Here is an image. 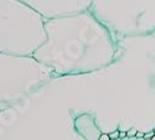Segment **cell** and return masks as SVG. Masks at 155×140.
Returning <instances> with one entry per match:
<instances>
[{
	"label": "cell",
	"mask_w": 155,
	"mask_h": 140,
	"mask_svg": "<svg viewBox=\"0 0 155 140\" xmlns=\"http://www.w3.org/2000/svg\"><path fill=\"white\" fill-rule=\"evenodd\" d=\"M125 135H127V133H125V132H120L119 138H120V139H124V138H125Z\"/></svg>",
	"instance_id": "12"
},
{
	"label": "cell",
	"mask_w": 155,
	"mask_h": 140,
	"mask_svg": "<svg viewBox=\"0 0 155 140\" xmlns=\"http://www.w3.org/2000/svg\"><path fill=\"white\" fill-rule=\"evenodd\" d=\"M3 107L0 140H84L74 129L71 110H52V103H42V96L31 93Z\"/></svg>",
	"instance_id": "2"
},
{
	"label": "cell",
	"mask_w": 155,
	"mask_h": 140,
	"mask_svg": "<svg viewBox=\"0 0 155 140\" xmlns=\"http://www.w3.org/2000/svg\"><path fill=\"white\" fill-rule=\"evenodd\" d=\"M119 134H120V130H113V132L109 133V138L115 140V139H118V138H119Z\"/></svg>",
	"instance_id": "9"
},
{
	"label": "cell",
	"mask_w": 155,
	"mask_h": 140,
	"mask_svg": "<svg viewBox=\"0 0 155 140\" xmlns=\"http://www.w3.org/2000/svg\"><path fill=\"white\" fill-rule=\"evenodd\" d=\"M73 125L77 134L84 140H98L102 134L94 118L89 113H83L76 117L73 119Z\"/></svg>",
	"instance_id": "7"
},
{
	"label": "cell",
	"mask_w": 155,
	"mask_h": 140,
	"mask_svg": "<svg viewBox=\"0 0 155 140\" xmlns=\"http://www.w3.org/2000/svg\"><path fill=\"white\" fill-rule=\"evenodd\" d=\"M89 11L115 39L155 32V0H93Z\"/></svg>",
	"instance_id": "4"
},
{
	"label": "cell",
	"mask_w": 155,
	"mask_h": 140,
	"mask_svg": "<svg viewBox=\"0 0 155 140\" xmlns=\"http://www.w3.org/2000/svg\"><path fill=\"white\" fill-rule=\"evenodd\" d=\"M137 133H138L137 129H130V130L127 132V135H128V136H132V135H137Z\"/></svg>",
	"instance_id": "11"
},
{
	"label": "cell",
	"mask_w": 155,
	"mask_h": 140,
	"mask_svg": "<svg viewBox=\"0 0 155 140\" xmlns=\"http://www.w3.org/2000/svg\"><path fill=\"white\" fill-rule=\"evenodd\" d=\"M149 77H150V82H151V87L155 90V63L151 66V70L149 72Z\"/></svg>",
	"instance_id": "8"
},
{
	"label": "cell",
	"mask_w": 155,
	"mask_h": 140,
	"mask_svg": "<svg viewBox=\"0 0 155 140\" xmlns=\"http://www.w3.org/2000/svg\"><path fill=\"white\" fill-rule=\"evenodd\" d=\"M137 136H138V138H140V136H141V138H144V134H143V133H140V132H138V133H137Z\"/></svg>",
	"instance_id": "13"
},
{
	"label": "cell",
	"mask_w": 155,
	"mask_h": 140,
	"mask_svg": "<svg viewBox=\"0 0 155 140\" xmlns=\"http://www.w3.org/2000/svg\"><path fill=\"white\" fill-rule=\"evenodd\" d=\"M110 140H114V139H110Z\"/></svg>",
	"instance_id": "15"
},
{
	"label": "cell",
	"mask_w": 155,
	"mask_h": 140,
	"mask_svg": "<svg viewBox=\"0 0 155 140\" xmlns=\"http://www.w3.org/2000/svg\"><path fill=\"white\" fill-rule=\"evenodd\" d=\"M45 30L47 40L32 56L56 76L94 72L117 57V39L89 10L45 20Z\"/></svg>",
	"instance_id": "1"
},
{
	"label": "cell",
	"mask_w": 155,
	"mask_h": 140,
	"mask_svg": "<svg viewBox=\"0 0 155 140\" xmlns=\"http://www.w3.org/2000/svg\"><path fill=\"white\" fill-rule=\"evenodd\" d=\"M149 140H155V135H154V136H153L151 139H149Z\"/></svg>",
	"instance_id": "14"
},
{
	"label": "cell",
	"mask_w": 155,
	"mask_h": 140,
	"mask_svg": "<svg viewBox=\"0 0 155 140\" xmlns=\"http://www.w3.org/2000/svg\"><path fill=\"white\" fill-rule=\"evenodd\" d=\"M56 73L32 55L0 54V106H9L42 88Z\"/></svg>",
	"instance_id": "5"
},
{
	"label": "cell",
	"mask_w": 155,
	"mask_h": 140,
	"mask_svg": "<svg viewBox=\"0 0 155 140\" xmlns=\"http://www.w3.org/2000/svg\"><path fill=\"white\" fill-rule=\"evenodd\" d=\"M45 20L76 15L89 10L93 0H21Z\"/></svg>",
	"instance_id": "6"
},
{
	"label": "cell",
	"mask_w": 155,
	"mask_h": 140,
	"mask_svg": "<svg viewBox=\"0 0 155 140\" xmlns=\"http://www.w3.org/2000/svg\"><path fill=\"white\" fill-rule=\"evenodd\" d=\"M98 140H110V138H109V134H107V133H102Z\"/></svg>",
	"instance_id": "10"
},
{
	"label": "cell",
	"mask_w": 155,
	"mask_h": 140,
	"mask_svg": "<svg viewBox=\"0 0 155 140\" xmlns=\"http://www.w3.org/2000/svg\"><path fill=\"white\" fill-rule=\"evenodd\" d=\"M46 40L37 11L21 0H0V54L31 56Z\"/></svg>",
	"instance_id": "3"
}]
</instances>
